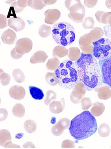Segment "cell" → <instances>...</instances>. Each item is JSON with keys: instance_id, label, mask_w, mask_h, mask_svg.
Wrapping results in <instances>:
<instances>
[{"instance_id": "obj_1", "label": "cell", "mask_w": 111, "mask_h": 149, "mask_svg": "<svg viewBox=\"0 0 111 149\" xmlns=\"http://www.w3.org/2000/svg\"><path fill=\"white\" fill-rule=\"evenodd\" d=\"M75 63L79 81L83 83L87 91H92L103 84L99 63L93 54L83 53Z\"/></svg>"}, {"instance_id": "obj_2", "label": "cell", "mask_w": 111, "mask_h": 149, "mask_svg": "<svg viewBox=\"0 0 111 149\" xmlns=\"http://www.w3.org/2000/svg\"><path fill=\"white\" fill-rule=\"evenodd\" d=\"M97 130L95 117L85 111L76 116L71 122L69 132L74 139L83 140L94 134Z\"/></svg>"}, {"instance_id": "obj_3", "label": "cell", "mask_w": 111, "mask_h": 149, "mask_svg": "<svg viewBox=\"0 0 111 149\" xmlns=\"http://www.w3.org/2000/svg\"><path fill=\"white\" fill-rule=\"evenodd\" d=\"M60 88L71 90L79 81L75 63L70 60H65L55 71Z\"/></svg>"}, {"instance_id": "obj_4", "label": "cell", "mask_w": 111, "mask_h": 149, "mask_svg": "<svg viewBox=\"0 0 111 149\" xmlns=\"http://www.w3.org/2000/svg\"><path fill=\"white\" fill-rule=\"evenodd\" d=\"M74 28L69 23L61 22L53 26L52 36L54 41L61 46H69L73 44L76 38Z\"/></svg>"}, {"instance_id": "obj_5", "label": "cell", "mask_w": 111, "mask_h": 149, "mask_svg": "<svg viewBox=\"0 0 111 149\" xmlns=\"http://www.w3.org/2000/svg\"><path fill=\"white\" fill-rule=\"evenodd\" d=\"M93 55L97 60L101 61L111 58V42L107 38H101L94 41Z\"/></svg>"}, {"instance_id": "obj_6", "label": "cell", "mask_w": 111, "mask_h": 149, "mask_svg": "<svg viewBox=\"0 0 111 149\" xmlns=\"http://www.w3.org/2000/svg\"><path fill=\"white\" fill-rule=\"evenodd\" d=\"M98 63L103 82L111 88V58L99 61Z\"/></svg>"}, {"instance_id": "obj_7", "label": "cell", "mask_w": 111, "mask_h": 149, "mask_svg": "<svg viewBox=\"0 0 111 149\" xmlns=\"http://www.w3.org/2000/svg\"><path fill=\"white\" fill-rule=\"evenodd\" d=\"M86 89L83 83L79 81L73 89L70 100L74 104H79L84 98L86 92Z\"/></svg>"}, {"instance_id": "obj_8", "label": "cell", "mask_w": 111, "mask_h": 149, "mask_svg": "<svg viewBox=\"0 0 111 149\" xmlns=\"http://www.w3.org/2000/svg\"><path fill=\"white\" fill-rule=\"evenodd\" d=\"M94 42L93 38L90 33L84 34L79 38V47L84 54H93L94 48L93 42Z\"/></svg>"}, {"instance_id": "obj_9", "label": "cell", "mask_w": 111, "mask_h": 149, "mask_svg": "<svg viewBox=\"0 0 111 149\" xmlns=\"http://www.w3.org/2000/svg\"><path fill=\"white\" fill-rule=\"evenodd\" d=\"M32 41L29 38L24 37L17 40L15 48L17 52L24 55L30 52L32 49Z\"/></svg>"}, {"instance_id": "obj_10", "label": "cell", "mask_w": 111, "mask_h": 149, "mask_svg": "<svg viewBox=\"0 0 111 149\" xmlns=\"http://www.w3.org/2000/svg\"><path fill=\"white\" fill-rule=\"evenodd\" d=\"M45 22L47 24H53L60 18L61 13L57 9H50L45 12Z\"/></svg>"}, {"instance_id": "obj_11", "label": "cell", "mask_w": 111, "mask_h": 149, "mask_svg": "<svg viewBox=\"0 0 111 149\" xmlns=\"http://www.w3.org/2000/svg\"><path fill=\"white\" fill-rule=\"evenodd\" d=\"M8 25L16 32L22 31L25 27V23L23 19L19 17H11L8 19Z\"/></svg>"}, {"instance_id": "obj_12", "label": "cell", "mask_w": 111, "mask_h": 149, "mask_svg": "<svg viewBox=\"0 0 111 149\" xmlns=\"http://www.w3.org/2000/svg\"><path fill=\"white\" fill-rule=\"evenodd\" d=\"M9 95L12 99L21 100L24 99L26 94V91L23 87L19 85H14L10 88Z\"/></svg>"}, {"instance_id": "obj_13", "label": "cell", "mask_w": 111, "mask_h": 149, "mask_svg": "<svg viewBox=\"0 0 111 149\" xmlns=\"http://www.w3.org/2000/svg\"><path fill=\"white\" fill-rule=\"evenodd\" d=\"M94 91L97 92L98 97L101 100H107L111 97V88L107 84H104L96 87Z\"/></svg>"}, {"instance_id": "obj_14", "label": "cell", "mask_w": 111, "mask_h": 149, "mask_svg": "<svg viewBox=\"0 0 111 149\" xmlns=\"http://www.w3.org/2000/svg\"><path fill=\"white\" fill-rule=\"evenodd\" d=\"M65 4L66 8L70 11V12H76L85 10L84 6L82 5L81 1L79 0H66Z\"/></svg>"}, {"instance_id": "obj_15", "label": "cell", "mask_w": 111, "mask_h": 149, "mask_svg": "<svg viewBox=\"0 0 111 149\" xmlns=\"http://www.w3.org/2000/svg\"><path fill=\"white\" fill-rule=\"evenodd\" d=\"M1 38L4 44L12 45L16 42L17 36L13 30L8 29L3 33Z\"/></svg>"}, {"instance_id": "obj_16", "label": "cell", "mask_w": 111, "mask_h": 149, "mask_svg": "<svg viewBox=\"0 0 111 149\" xmlns=\"http://www.w3.org/2000/svg\"><path fill=\"white\" fill-rule=\"evenodd\" d=\"M65 106V100L63 98L58 101H53L50 104L49 110L52 113L58 114L63 111Z\"/></svg>"}, {"instance_id": "obj_17", "label": "cell", "mask_w": 111, "mask_h": 149, "mask_svg": "<svg viewBox=\"0 0 111 149\" xmlns=\"http://www.w3.org/2000/svg\"><path fill=\"white\" fill-rule=\"evenodd\" d=\"M48 58L46 53L42 51H38L32 55L30 59V62L32 64L43 63L46 62Z\"/></svg>"}, {"instance_id": "obj_18", "label": "cell", "mask_w": 111, "mask_h": 149, "mask_svg": "<svg viewBox=\"0 0 111 149\" xmlns=\"http://www.w3.org/2000/svg\"><path fill=\"white\" fill-rule=\"evenodd\" d=\"M92 107L91 109V113L94 117L101 116L105 111V106L103 103L96 102L92 104Z\"/></svg>"}, {"instance_id": "obj_19", "label": "cell", "mask_w": 111, "mask_h": 149, "mask_svg": "<svg viewBox=\"0 0 111 149\" xmlns=\"http://www.w3.org/2000/svg\"><path fill=\"white\" fill-rule=\"evenodd\" d=\"M68 49L66 47L59 45L54 48L53 51V55L54 58H61L68 55Z\"/></svg>"}, {"instance_id": "obj_20", "label": "cell", "mask_w": 111, "mask_h": 149, "mask_svg": "<svg viewBox=\"0 0 111 149\" xmlns=\"http://www.w3.org/2000/svg\"><path fill=\"white\" fill-rule=\"evenodd\" d=\"M85 14V10L79 11L76 12H70L68 16L71 20L75 22L79 23L83 22L84 20V17Z\"/></svg>"}, {"instance_id": "obj_21", "label": "cell", "mask_w": 111, "mask_h": 149, "mask_svg": "<svg viewBox=\"0 0 111 149\" xmlns=\"http://www.w3.org/2000/svg\"><path fill=\"white\" fill-rule=\"evenodd\" d=\"M68 58L72 61H76L80 58L81 53L79 48L76 47H70L68 49Z\"/></svg>"}, {"instance_id": "obj_22", "label": "cell", "mask_w": 111, "mask_h": 149, "mask_svg": "<svg viewBox=\"0 0 111 149\" xmlns=\"http://www.w3.org/2000/svg\"><path fill=\"white\" fill-rule=\"evenodd\" d=\"M29 89L31 97L34 100H40L44 98V94L43 91L39 88L30 86L29 87Z\"/></svg>"}, {"instance_id": "obj_23", "label": "cell", "mask_w": 111, "mask_h": 149, "mask_svg": "<svg viewBox=\"0 0 111 149\" xmlns=\"http://www.w3.org/2000/svg\"><path fill=\"white\" fill-rule=\"evenodd\" d=\"M12 112L15 117L18 118H23L25 114V107L21 103H17L13 106Z\"/></svg>"}, {"instance_id": "obj_24", "label": "cell", "mask_w": 111, "mask_h": 149, "mask_svg": "<svg viewBox=\"0 0 111 149\" xmlns=\"http://www.w3.org/2000/svg\"><path fill=\"white\" fill-rule=\"evenodd\" d=\"M28 5L34 10H41L47 6L44 0H29Z\"/></svg>"}, {"instance_id": "obj_25", "label": "cell", "mask_w": 111, "mask_h": 149, "mask_svg": "<svg viewBox=\"0 0 111 149\" xmlns=\"http://www.w3.org/2000/svg\"><path fill=\"white\" fill-rule=\"evenodd\" d=\"M12 141L11 135L10 132L7 130H1L0 131V144L1 147H4L7 142Z\"/></svg>"}, {"instance_id": "obj_26", "label": "cell", "mask_w": 111, "mask_h": 149, "mask_svg": "<svg viewBox=\"0 0 111 149\" xmlns=\"http://www.w3.org/2000/svg\"><path fill=\"white\" fill-rule=\"evenodd\" d=\"M89 33L93 38L94 41H97L101 39L104 35V31L100 27H94L91 30Z\"/></svg>"}, {"instance_id": "obj_27", "label": "cell", "mask_w": 111, "mask_h": 149, "mask_svg": "<svg viewBox=\"0 0 111 149\" xmlns=\"http://www.w3.org/2000/svg\"><path fill=\"white\" fill-rule=\"evenodd\" d=\"M60 61L58 59L55 58L49 59L46 63L47 69L51 71H55L60 65Z\"/></svg>"}, {"instance_id": "obj_28", "label": "cell", "mask_w": 111, "mask_h": 149, "mask_svg": "<svg viewBox=\"0 0 111 149\" xmlns=\"http://www.w3.org/2000/svg\"><path fill=\"white\" fill-rule=\"evenodd\" d=\"M24 127L25 130L28 133H34L37 130V123L35 121L28 120L24 122Z\"/></svg>"}, {"instance_id": "obj_29", "label": "cell", "mask_w": 111, "mask_h": 149, "mask_svg": "<svg viewBox=\"0 0 111 149\" xmlns=\"http://www.w3.org/2000/svg\"><path fill=\"white\" fill-rule=\"evenodd\" d=\"M12 76L16 82L22 83L25 81V75L24 72L19 69L14 70L12 72Z\"/></svg>"}, {"instance_id": "obj_30", "label": "cell", "mask_w": 111, "mask_h": 149, "mask_svg": "<svg viewBox=\"0 0 111 149\" xmlns=\"http://www.w3.org/2000/svg\"><path fill=\"white\" fill-rule=\"evenodd\" d=\"M98 134L101 137H108L110 133L111 129L109 125L106 123H103L98 128Z\"/></svg>"}, {"instance_id": "obj_31", "label": "cell", "mask_w": 111, "mask_h": 149, "mask_svg": "<svg viewBox=\"0 0 111 149\" xmlns=\"http://www.w3.org/2000/svg\"><path fill=\"white\" fill-rule=\"evenodd\" d=\"M51 27L46 24H43L40 27L39 30V34L42 38L48 37L51 33Z\"/></svg>"}, {"instance_id": "obj_32", "label": "cell", "mask_w": 111, "mask_h": 149, "mask_svg": "<svg viewBox=\"0 0 111 149\" xmlns=\"http://www.w3.org/2000/svg\"><path fill=\"white\" fill-rule=\"evenodd\" d=\"M46 82L52 86H56L58 84L57 79L54 72H48L46 75Z\"/></svg>"}, {"instance_id": "obj_33", "label": "cell", "mask_w": 111, "mask_h": 149, "mask_svg": "<svg viewBox=\"0 0 111 149\" xmlns=\"http://www.w3.org/2000/svg\"><path fill=\"white\" fill-rule=\"evenodd\" d=\"M94 25V19L90 16L85 17L82 22V26L85 29H93Z\"/></svg>"}, {"instance_id": "obj_34", "label": "cell", "mask_w": 111, "mask_h": 149, "mask_svg": "<svg viewBox=\"0 0 111 149\" xmlns=\"http://www.w3.org/2000/svg\"><path fill=\"white\" fill-rule=\"evenodd\" d=\"M57 98V93L52 90H49L46 93V98L44 101V103L46 105H49L52 100H54Z\"/></svg>"}, {"instance_id": "obj_35", "label": "cell", "mask_w": 111, "mask_h": 149, "mask_svg": "<svg viewBox=\"0 0 111 149\" xmlns=\"http://www.w3.org/2000/svg\"><path fill=\"white\" fill-rule=\"evenodd\" d=\"M0 79L2 85L3 86H7L10 84L11 80L10 76L9 74L5 73L2 69H1Z\"/></svg>"}, {"instance_id": "obj_36", "label": "cell", "mask_w": 111, "mask_h": 149, "mask_svg": "<svg viewBox=\"0 0 111 149\" xmlns=\"http://www.w3.org/2000/svg\"><path fill=\"white\" fill-rule=\"evenodd\" d=\"M82 109L87 110L92 105L91 99L88 97H84L81 101Z\"/></svg>"}, {"instance_id": "obj_37", "label": "cell", "mask_w": 111, "mask_h": 149, "mask_svg": "<svg viewBox=\"0 0 111 149\" xmlns=\"http://www.w3.org/2000/svg\"><path fill=\"white\" fill-rule=\"evenodd\" d=\"M64 130L60 127L58 123H57L51 128V132L52 134L56 136L61 135L63 133Z\"/></svg>"}, {"instance_id": "obj_38", "label": "cell", "mask_w": 111, "mask_h": 149, "mask_svg": "<svg viewBox=\"0 0 111 149\" xmlns=\"http://www.w3.org/2000/svg\"><path fill=\"white\" fill-rule=\"evenodd\" d=\"M58 123L60 126V127H62L64 130L69 129L70 124H71L70 120L67 118H63L59 120Z\"/></svg>"}, {"instance_id": "obj_39", "label": "cell", "mask_w": 111, "mask_h": 149, "mask_svg": "<svg viewBox=\"0 0 111 149\" xmlns=\"http://www.w3.org/2000/svg\"><path fill=\"white\" fill-rule=\"evenodd\" d=\"M62 148H74L75 143L74 141L70 140H65L62 143Z\"/></svg>"}, {"instance_id": "obj_40", "label": "cell", "mask_w": 111, "mask_h": 149, "mask_svg": "<svg viewBox=\"0 0 111 149\" xmlns=\"http://www.w3.org/2000/svg\"><path fill=\"white\" fill-rule=\"evenodd\" d=\"M8 25L7 18L5 15L1 14L0 15V29H1L6 28Z\"/></svg>"}, {"instance_id": "obj_41", "label": "cell", "mask_w": 111, "mask_h": 149, "mask_svg": "<svg viewBox=\"0 0 111 149\" xmlns=\"http://www.w3.org/2000/svg\"><path fill=\"white\" fill-rule=\"evenodd\" d=\"M105 35L111 42V25H105L103 27Z\"/></svg>"}, {"instance_id": "obj_42", "label": "cell", "mask_w": 111, "mask_h": 149, "mask_svg": "<svg viewBox=\"0 0 111 149\" xmlns=\"http://www.w3.org/2000/svg\"><path fill=\"white\" fill-rule=\"evenodd\" d=\"M97 2V0H85L84 4L86 8H93L96 5Z\"/></svg>"}, {"instance_id": "obj_43", "label": "cell", "mask_w": 111, "mask_h": 149, "mask_svg": "<svg viewBox=\"0 0 111 149\" xmlns=\"http://www.w3.org/2000/svg\"><path fill=\"white\" fill-rule=\"evenodd\" d=\"M11 56L12 58L15 60H19L23 57V54H21L17 52L16 48H14L11 52Z\"/></svg>"}, {"instance_id": "obj_44", "label": "cell", "mask_w": 111, "mask_h": 149, "mask_svg": "<svg viewBox=\"0 0 111 149\" xmlns=\"http://www.w3.org/2000/svg\"><path fill=\"white\" fill-rule=\"evenodd\" d=\"M111 16V12H105L104 14L102 17V22L103 24H109V21L110 17Z\"/></svg>"}, {"instance_id": "obj_45", "label": "cell", "mask_w": 111, "mask_h": 149, "mask_svg": "<svg viewBox=\"0 0 111 149\" xmlns=\"http://www.w3.org/2000/svg\"><path fill=\"white\" fill-rule=\"evenodd\" d=\"M8 112L7 111L3 108H1L0 109V120L1 121L5 120L8 117Z\"/></svg>"}, {"instance_id": "obj_46", "label": "cell", "mask_w": 111, "mask_h": 149, "mask_svg": "<svg viewBox=\"0 0 111 149\" xmlns=\"http://www.w3.org/2000/svg\"><path fill=\"white\" fill-rule=\"evenodd\" d=\"M105 13V12L103 11L99 10L97 11L95 13V16L97 20L100 23L103 24L102 22V17Z\"/></svg>"}, {"instance_id": "obj_47", "label": "cell", "mask_w": 111, "mask_h": 149, "mask_svg": "<svg viewBox=\"0 0 111 149\" xmlns=\"http://www.w3.org/2000/svg\"><path fill=\"white\" fill-rule=\"evenodd\" d=\"M4 148H20V146L17 144H14L12 141L7 142L4 145Z\"/></svg>"}, {"instance_id": "obj_48", "label": "cell", "mask_w": 111, "mask_h": 149, "mask_svg": "<svg viewBox=\"0 0 111 149\" xmlns=\"http://www.w3.org/2000/svg\"><path fill=\"white\" fill-rule=\"evenodd\" d=\"M11 7H13L14 10L16 13H20L24 9V8H20L18 6V4H17V2L16 1L15 2L11 4Z\"/></svg>"}, {"instance_id": "obj_49", "label": "cell", "mask_w": 111, "mask_h": 149, "mask_svg": "<svg viewBox=\"0 0 111 149\" xmlns=\"http://www.w3.org/2000/svg\"><path fill=\"white\" fill-rule=\"evenodd\" d=\"M28 2L27 0H19L17 1V4L20 8L24 9L28 6Z\"/></svg>"}, {"instance_id": "obj_50", "label": "cell", "mask_w": 111, "mask_h": 149, "mask_svg": "<svg viewBox=\"0 0 111 149\" xmlns=\"http://www.w3.org/2000/svg\"><path fill=\"white\" fill-rule=\"evenodd\" d=\"M23 148H35L36 146L32 142L28 141L23 145Z\"/></svg>"}, {"instance_id": "obj_51", "label": "cell", "mask_w": 111, "mask_h": 149, "mask_svg": "<svg viewBox=\"0 0 111 149\" xmlns=\"http://www.w3.org/2000/svg\"><path fill=\"white\" fill-rule=\"evenodd\" d=\"M57 1V0H55V1H53V0H52V1L46 0H46H45V1H44L45 3H46V5H52V4H54Z\"/></svg>"}, {"instance_id": "obj_52", "label": "cell", "mask_w": 111, "mask_h": 149, "mask_svg": "<svg viewBox=\"0 0 111 149\" xmlns=\"http://www.w3.org/2000/svg\"><path fill=\"white\" fill-rule=\"evenodd\" d=\"M106 8L109 9H111V0H106L105 2Z\"/></svg>"}, {"instance_id": "obj_53", "label": "cell", "mask_w": 111, "mask_h": 149, "mask_svg": "<svg viewBox=\"0 0 111 149\" xmlns=\"http://www.w3.org/2000/svg\"><path fill=\"white\" fill-rule=\"evenodd\" d=\"M16 1H12V0H11V1H5V3L7 4H12L13 3L16 2Z\"/></svg>"}, {"instance_id": "obj_54", "label": "cell", "mask_w": 111, "mask_h": 149, "mask_svg": "<svg viewBox=\"0 0 111 149\" xmlns=\"http://www.w3.org/2000/svg\"><path fill=\"white\" fill-rule=\"evenodd\" d=\"M109 25H111V16L109 19Z\"/></svg>"}, {"instance_id": "obj_55", "label": "cell", "mask_w": 111, "mask_h": 149, "mask_svg": "<svg viewBox=\"0 0 111 149\" xmlns=\"http://www.w3.org/2000/svg\"></svg>"}]
</instances>
